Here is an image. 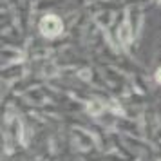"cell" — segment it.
Returning <instances> with one entry per match:
<instances>
[{"label": "cell", "mask_w": 161, "mask_h": 161, "mask_svg": "<svg viewBox=\"0 0 161 161\" xmlns=\"http://www.w3.org/2000/svg\"><path fill=\"white\" fill-rule=\"evenodd\" d=\"M40 29H42V33H44L45 36H56V35L60 33V29H62V24H60L58 18H54V16H47V18L42 20Z\"/></svg>", "instance_id": "cell-1"}, {"label": "cell", "mask_w": 161, "mask_h": 161, "mask_svg": "<svg viewBox=\"0 0 161 161\" xmlns=\"http://www.w3.org/2000/svg\"><path fill=\"white\" fill-rule=\"evenodd\" d=\"M156 78H158V81L161 83V69H158V73H156Z\"/></svg>", "instance_id": "cell-2"}]
</instances>
